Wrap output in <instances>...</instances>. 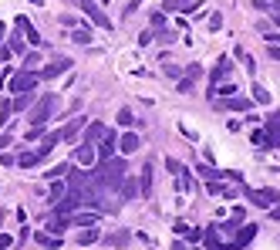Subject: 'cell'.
<instances>
[{"label": "cell", "instance_id": "cell-40", "mask_svg": "<svg viewBox=\"0 0 280 250\" xmlns=\"http://www.w3.org/2000/svg\"><path fill=\"white\" fill-rule=\"evenodd\" d=\"M223 27V14H209V31H220Z\"/></svg>", "mask_w": 280, "mask_h": 250}, {"label": "cell", "instance_id": "cell-43", "mask_svg": "<svg viewBox=\"0 0 280 250\" xmlns=\"http://www.w3.org/2000/svg\"><path fill=\"white\" fill-rule=\"evenodd\" d=\"M182 237L189 240V243H196V240H199V237H202V233H199V230H192V227H189V230H186V233H182Z\"/></svg>", "mask_w": 280, "mask_h": 250}, {"label": "cell", "instance_id": "cell-34", "mask_svg": "<svg viewBox=\"0 0 280 250\" xmlns=\"http://www.w3.org/2000/svg\"><path fill=\"white\" fill-rule=\"evenodd\" d=\"M179 176H182V179H179V190H189V193H192V190H196V182H192V176H189L186 169H182Z\"/></svg>", "mask_w": 280, "mask_h": 250}, {"label": "cell", "instance_id": "cell-12", "mask_svg": "<svg viewBox=\"0 0 280 250\" xmlns=\"http://www.w3.org/2000/svg\"><path fill=\"white\" fill-rule=\"evenodd\" d=\"M118 193H122V200L128 203V200H135V196H142V186H138V179H128V176H125L122 186H118Z\"/></svg>", "mask_w": 280, "mask_h": 250}, {"label": "cell", "instance_id": "cell-17", "mask_svg": "<svg viewBox=\"0 0 280 250\" xmlns=\"http://www.w3.org/2000/svg\"><path fill=\"white\" fill-rule=\"evenodd\" d=\"M61 142V132H54V136H41V146H37V152H41V159H47L51 156V149Z\"/></svg>", "mask_w": 280, "mask_h": 250}, {"label": "cell", "instance_id": "cell-22", "mask_svg": "<svg viewBox=\"0 0 280 250\" xmlns=\"http://www.w3.org/2000/svg\"><path fill=\"white\" fill-rule=\"evenodd\" d=\"M128 230H118V233H112V237H105V247H128Z\"/></svg>", "mask_w": 280, "mask_h": 250}, {"label": "cell", "instance_id": "cell-10", "mask_svg": "<svg viewBox=\"0 0 280 250\" xmlns=\"http://www.w3.org/2000/svg\"><path fill=\"white\" fill-rule=\"evenodd\" d=\"M85 125H88L85 118H71V122L61 129V142H75V139H78V132L85 129Z\"/></svg>", "mask_w": 280, "mask_h": 250}, {"label": "cell", "instance_id": "cell-45", "mask_svg": "<svg viewBox=\"0 0 280 250\" xmlns=\"http://www.w3.org/2000/svg\"><path fill=\"white\" fill-rule=\"evenodd\" d=\"M166 169H169V172H182V166H179L176 159H169V162H166Z\"/></svg>", "mask_w": 280, "mask_h": 250}, {"label": "cell", "instance_id": "cell-15", "mask_svg": "<svg viewBox=\"0 0 280 250\" xmlns=\"http://www.w3.org/2000/svg\"><path fill=\"white\" fill-rule=\"evenodd\" d=\"M196 0H162V14H172V11H192Z\"/></svg>", "mask_w": 280, "mask_h": 250}, {"label": "cell", "instance_id": "cell-42", "mask_svg": "<svg viewBox=\"0 0 280 250\" xmlns=\"http://www.w3.org/2000/svg\"><path fill=\"white\" fill-rule=\"evenodd\" d=\"M240 227H243V220H240V216H236V220H226V223H223V230H240Z\"/></svg>", "mask_w": 280, "mask_h": 250}, {"label": "cell", "instance_id": "cell-50", "mask_svg": "<svg viewBox=\"0 0 280 250\" xmlns=\"http://www.w3.org/2000/svg\"><path fill=\"white\" fill-rule=\"evenodd\" d=\"M4 85H7V71H0V88H4Z\"/></svg>", "mask_w": 280, "mask_h": 250}, {"label": "cell", "instance_id": "cell-27", "mask_svg": "<svg viewBox=\"0 0 280 250\" xmlns=\"http://www.w3.org/2000/svg\"><path fill=\"white\" fill-rule=\"evenodd\" d=\"M34 240H37L41 247H47V250H57V247H61V240H57V237H47V233H34Z\"/></svg>", "mask_w": 280, "mask_h": 250}, {"label": "cell", "instance_id": "cell-21", "mask_svg": "<svg viewBox=\"0 0 280 250\" xmlns=\"http://www.w3.org/2000/svg\"><path fill=\"white\" fill-rule=\"evenodd\" d=\"M226 75H230V57H220V61H216V71H209V78H213V85H216V81H223Z\"/></svg>", "mask_w": 280, "mask_h": 250}, {"label": "cell", "instance_id": "cell-1", "mask_svg": "<svg viewBox=\"0 0 280 250\" xmlns=\"http://www.w3.org/2000/svg\"><path fill=\"white\" fill-rule=\"evenodd\" d=\"M122 179H125V159H118V156H115V159H105L98 169H95V182H98L105 193L118 190Z\"/></svg>", "mask_w": 280, "mask_h": 250}, {"label": "cell", "instance_id": "cell-8", "mask_svg": "<svg viewBox=\"0 0 280 250\" xmlns=\"http://www.w3.org/2000/svg\"><path fill=\"white\" fill-rule=\"evenodd\" d=\"M138 186H142V196H152V190H156V166H152V159H149L146 166H142Z\"/></svg>", "mask_w": 280, "mask_h": 250}, {"label": "cell", "instance_id": "cell-26", "mask_svg": "<svg viewBox=\"0 0 280 250\" xmlns=\"http://www.w3.org/2000/svg\"><path fill=\"white\" fill-rule=\"evenodd\" d=\"M71 41H75V44H91V31L88 27H75V31H71Z\"/></svg>", "mask_w": 280, "mask_h": 250}, {"label": "cell", "instance_id": "cell-51", "mask_svg": "<svg viewBox=\"0 0 280 250\" xmlns=\"http://www.w3.org/2000/svg\"><path fill=\"white\" fill-rule=\"evenodd\" d=\"M270 44H280V34H270Z\"/></svg>", "mask_w": 280, "mask_h": 250}, {"label": "cell", "instance_id": "cell-14", "mask_svg": "<svg viewBox=\"0 0 280 250\" xmlns=\"http://www.w3.org/2000/svg\"><path fill=\"white\" fill-rule=\"evenodd\" d=\"M253 237H257V227H253V223H247V227H240V233L233 237V243H236L240 250H243V247H247V243H250Z\"/></svg>", "mask_w": 280, "mask_h": 250}, {"label": "cell", "instance_id": "cell-13", "mask_svg": "<svg viewBox=\"0 0 280 250\" xmlns=\"http://www.w3.org/2000/svg\"><path fill=\"white\" fill-rule=\"evenodd\" d=\"M75 159H78L81 169H85V166H91V162H95V146H85V142H81V146L75 149Z\"/></svg>", "mask_w": 280, "mask_h": 250}, {"label": "cell", "instance_id": "cell-38", "mask_svg": "<svg viewBox=\"0 0 280 250\" xmlns=\"http://www.w3.org/2000/svg\"><path fill=\"white\" fill-rule=\"evenodd\" d=\"M67 169H71V166H54V169L47 172V179H61V176H67Z\"/></svg>", "mask_w": 280, "mask_h": 250}, {"label": "cell", "instance_id": "cell-18", "mask_svg": "<svg viewBox=\"0 0 280 250\" xmlns=\"http://www.w3.org/2000/svg\"><path fill=\"white\" fill-rule=\"evenodd\" d=\"M11 102H14V112H27V108H34L37 98H34V91H27V95H14Z\"/></svg>", "mask_w": 280, "mask_h": 250}, {"label": "cell", "instance_id": "cell-9", "mask_svg": "<svg viewBox=\"0 0 280 250\" xmlns=\"http://www.w3.org/2000/svg\"><path fill=\"white\" fill-rule=\"evenodd\" d=\"M105 132H108V129H105L101 122H88V125H85V146L101 142V139H105Z\"/></svg>", "mask_w": 280, "mask_h": 250}, {"label": "cell", "instance_id": "cell-52", "mask_svg": "<svg viewBox=\"0 0 280 250\" xmlns=\"http://www.w3.org/2000/svg\"><path fill=\"white\" fill-rule=\"evenodd\" d=\"M277 11H280V0H277Z\"/></svg>", "mask_w": 280, "mask_h": 250}, {"label": "cell", "instance_id": "cell-25", "mask_svg": "<svg viewBox=\"0 0 280 250\" xmlns=\"http://www.w3.org/2000/svg\"><path fill=\"white\" fill-rule=\"evenodd\" d=\"M64 193H67V182H61V179H51V203L64 200Z\"/></svg>", "mask_w": 280, "mask_h": 250}, {"label": "cell", "instance_id": "cell-47", "mask_svg": "<svg viewBox=\"0 0 280 250\" xmlns=\"http://www.w3.org/2000/svg\"><path fill=\"white\" fill-rule=\"evenodd\" d=\"M11 142H14L11 136H0V149H7V146H11Z\"/></svg>", "mask_w": 280, "mask_h": 250}, {"label": "cell", "instance_id": "cell-6", "mask_svg": "<svg viewBox=\"0 0 280 250\" xmlns=\"http://www.w3.org/2000/svg\"><path fill=\"white\" fill-rule=\"evenodd\" d=\"M78 4H81V11L88 14V17H91L95 24H98V27H105V31H112V24H108V17H105V11H101V7L95 4V0H78Z\"/></svg>", "mask_w": 280, "mask_h": 250}, {"label": "cell", "instance_id": "cell-2", "mask_svg": "<svg viewBox=\"0 0 280 250\" xmlns=\"http://www.w3.org/2000/svg\"><path fill=\"white\" fill-rule=\"evenodd\" d=\"M57 108V95H41L31 108V125H47V118L54 115Z\"/></svg>", "mask_w": 280, "mask_h": 250}, {"label": "cell", "instance_id": "cell-5", "mask_svg": "<svg viewBox=\"0 0 280 250\" xmlns=\"http://www.w3.org/2000/svg\"><path fill=\"white\" fill-rule=\"evenodd\" d=\"M71 68V57H54V61H47L44 68L37 71V78H57V75H64Z\"/></svg>", "mask_w": 280, "mask_h": 250}, {"label": "cell", "instance_id": "cell-53", "mask_svg": "<svg viewBox=\"0 0 280 250\" xmlns=\"http://www.w3.org/2000/svg\"><path fill=\"white\" fill-rule=\"evenodd\" d=\"M95 4H98V0H95Z\"/></svg>", "mask_w": 280, "mask_h": 250}, {"label": "cell", "instance_id": "cell-20", "mask_svg": "<svg viewBox=\"0 0 280 250\" xmlns=\"http://www.w3.org/2000/svg\"><path fill=\"white\" fill-rule=\"evenodd\" d=\"M17 27H21V34H27V41H31V44H41V37H37V31L31 27V21H27V17H17Z\"/></svg>", "mask_w": 280, "mask_h": 250}, {"label": "cell", "instance_id": "cell-48", "mask_svg": "<svg viewBox=\"0 0 280 250\" xmlns=\"http://www.w3.org/2000/svg\"><path fill=\"white\" fill-rule=\"evenodd\" d=\"M270 216H273V220H280V203L273 206V210H270Z\"/></svg>", "mask_w": 280, "mask_h": 250}, {"label": "cell", "instance_id": "cell-28", "mask_svg": "<svg viewBox=\"0 0 280 250\" xmlns=\"http://www.w3.org/2000/svg\"><path fill=\"white\" fill-rule=\"evenodd\" d=\"M95 240H98V230H95V227H85V233H78L81 247H88V243H95Z\"/></svg>", "mask_w": 280, "mask_h": 250}, {"label": "cell", "instance_id": "cell-41", "mask_svg": "<svg viewBox=\"0 0 280 250\" xmlns=\"http://www.w3.org/2000/svg\"><path fill=\"white\" fill-rule=\"evenodd\" d=\"M118 125H132V112H128V108L118 112Z\"/></svg>", "mask_w": 280, "mask_h": 250}, {"label": "cell", "instance_id": "cell-3", "mask_svg": "<svg viewBox=\"0 0 280 250\" xmlns=\"http://www.w3.org/2000/svg\"><path fill=\"white\" fill-rule=\"evenodd\" d=\"M37 81H41V78H37V71L24 68L21 75H14V78H11V91H14V95H27V91H34Z\"/></svg>", "mask_w": 280, "mask_h": 250}, {"label": "cell", "instance_id": "cell-16", "mask_svg": "<svg viewBox=\"0 0 280 250\" xmlns=\"http://www.w3.org/2000/svg\"><path fill=\"white\" fill-rule=\"evenodd\" d=\"M263 129H267V136H270V146H280V115H270Z\"/></svg>", "mask_w": 280, "mask_h": 250}, {"label": "cell", "instance_id": "cell-11", "mask_svg": "<svg viewBox=\"0 0 280 250\" xmlns=\"http://www.w3.org/2000/svg\"><path fill=\"white\" fill-rule=\"evenodd\" d=\"M216 108H233V112H250L253 98H226V102H213Z\"/></svg>", "mask_w": 280, "mask_h": 250}, {"label": "cell", "instance_id": "cell-33", "mask_svg": "<svg viewBox=\"0 0 280 250\" xmlns=\"http://www.w3.org/2000/svg\"><path fill=\"white\" fill-rule=\"evenodd\" d=\"M196 172H199L202 179H220V172H216L213 166H196Z\"/></svg>", "mask_w": 280, "mask_h": 250}, {"label": "cell", "instance_id": "cell-39", "mask_svg": "<svg viewBox=\"0 0 280 250\" xmlns=\"http://www.w3.org/2000/svg\"><path fill=\"white\" fill-rule=\"evenodd\" d=\"M199 75H202V65H189V68H186V78L189 81H196Z\"/></svg>", "mask_w": 280, "mask_h": 250}, {"label": "cell", "instance_id": "cell-35", "mask_svg": "<svg viewBox=\"0 0 280 250\" xmlns=\"http://www.w3.org/2000/svg\"><path fill=\"white\" fill-rule=\"evenodd\" d=\"M44 136V125H31V129H27V142H34V139H41Z\"/></svg>", "mask_w": 280, "mask_h": 250}, {"label": "cell", "instance_id": "cell-29", "mask_svg": "<svg viewBox=\"0 0 280 250\" xmlns=\"http://www.w3.org/2000/svg\"><path fill=\"white\" fill-rule=\"evenodd\" d=\"M253 102L257 105H270V91L263 85H253Z\"/></svg>", "mask_w": 280, "mask_h": 250}, {"label": "cell", "instance_id": "cell-37", "mask_svg": "<svg viewBox=\"0 0 280 250\" xmlns=\"http://www.w3.org/2000/svg\"><path fill=\"white\" fill-rule=\"evenodd\" d=\"M152 27H156V31H162V27H166V14H162V11L152 14Z\"/></svg>", "mask_w": 280, "mask_h": 250}, {"label": "cell", "instance_id": "cell-30", "mask_svg": "<svg viewBox=\"0 0 280 250\" xmlns=\"http://www.w3.org/2000/svg\"><path fill=\"white\" fill-rule=\"evenodd\" d=\"M64 227H71V220H64V216H57V220L51 216V220H47V230H54V233H61Z\"/></svg>", "mask_w": 280, "mask_h": 250}, {"label": "cell", "instance_id": "cell-32", "mask_svg": "<svg viewBox=\"0 0 280 250\" xmlns=\"http://www.w3.org/2000/svg\"><path fill=\"white\" fill-rule=\"evenodd\" d=\"M11 112H14V102H11V98H4V102H0V125L7 122V115H11Z\"/></svg>", "mask_w": 280, "mask_h": 250}, {"label": "cell", "instance_id": "cell-19", "mask_svg": "<svg viewBox=\"0 0 280 250\" xmlns=\"http://www.w3.org/2000/svg\"><path fill=\"white\" fill-rule=\"evenodd\" d=\"M37 162H44L37 149H34V152H21V156H17V166H21V169H31V166H37Z\"/></svg>", "mask_w": 280, "mask_h": 250}, {"label": "cell", "instance_id": "cell-46", "mask_svg": "<svg viewBox=\"0 0 280 250\" xmlns=\"http://www.w3.org/2000/svg\"><path fill=\"white\" fill-rule=\"evenodd\" d=\"M11 54H14L11 47H0V61H7V57H11Z\"/></svg>", "mask_w": 280, "mask_h": 250}, {"label": "cell", "instance_id": "cell-24", "mask_svg": "<svg viewBox=\"0 0 280 250\" xmlns=\"http://www.w3.org/2000/svg\"><path fill=\"white\" fill-rule=\"evenodd\" d=\"M118 149H122V152H135V149H138V136H135V132H125V136L118 139Z\"/></svg>", "mask_w": 280, "mask_h": 250}, {"label": "cell", "instance_id": "cell-49", "mask_svg": "<svg viewBox=\"0 0 280 250\" xmlns=\"http://www.w3.org/2000/svg\"><path fill=\"white\" fill-rule=\"evenodd\" d=\"M4 34H7V27H4V21H0V44H4Z\"/></svg>", "mask_w": 280, "mask_h": 250}, {"label": "cell", "instance_id": "cell-44", "mask_svg": "<svg viewBox=\"0 0 280 250\" xmlns=\"http://www.w3.org/2000/svg\"><path fill=\"white\" fill-rule=\"evenodd\" d=\"M7 247H14V237H7V233H0V250H7Z\"/></svg>", "mask_w": 280, "mask_h": 250}, {"label": "cell", "instance_id": "cell-23", "mask_svg": "<svg viewBox=\"0 0 280 250\" xmlns=\"http://www.w3.org/2000/svg\"><path fill=\"white\" fill-rule=\"evenodd\" d=\"M98 223V213H78L71 216V227H95Z\"/></svg>", "mask_w": 280, "mask_h": 250}, {"label": "cell", "instance_id": "cell-4", "mask_svg": "<svg viewBox=\"0 0 280 250\" xmlns=\"http://www.w3.org/2000/svg\"><path fill=\"white\" fill-rule=\"evenodd\" d=\"M243 193H247L250 203H257V206H277L280 203L277 190H247V186H243Z\"/></svg>", "mask_w": 280, "mask_h": 250}, {"label": "cell", "instance_id": "cell-36", "mask_svg": "<svg viewBox=\"0 0 280 250\" xmlns=\"http://www.w3.org/2000/svg\"><path fill=\"white\" fill-rule=\"evenodd\" d=\"M7 47H11V51H24V34H14L11 41H7Z\"/></svg>", "mask_w": 280, "mask_h": 250}, {"label": "cell", "instance_id": "cell-31", "mask_svg": "<svg viewBox=\"0 0 280 250\" xmlns=\"http://www.w3.org/2000/svg\"><path fill=\"white\" fill-rule=\"evenodd\" d=\"M250 139H253V146H270V136H267V129H257V132H253ZM270 149H273V146H270Z\"/></svg>", "mask_w": 280, "mask_h": 250}, {"label": "cell", "instance_id": "cell-7", "mask_svg": "<svg viewBox=\"0 0 280 250\" xmlns=\"http://www.w3.org/2000/svg\"><path fill=\"white\" fill-rule=\"evenodd\" d=\"M115 152H118V136L108 129L105 139H101V146H98V156H101V162H105V159H115Z\"/></svg>", "mask_w": 280, "mask_h": 250}]
</instances>
